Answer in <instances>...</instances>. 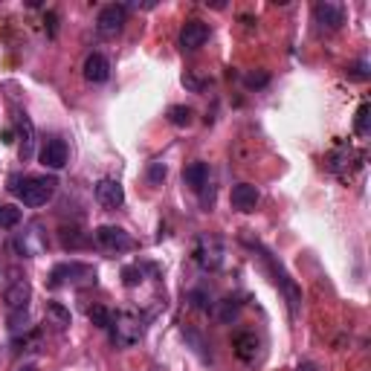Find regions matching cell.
<instances>
[{
  "instance_id": "1",
  "label": "cell",
  "mask_w": 371,
  "mask_h": 371,
  "mask_svg": "<svg viewBox=\"0 0 371 371\" xmlns=\"http://www.w3.org/2000/svg\"><path fill=\"white\" fill-rule=\"evenodd\" d=\"M15 195L21 198L24 206L29 209H38V206H46L53 198H55V189H58V180L53 174H38V177H12V186H9Z\"/></svg>"
},
{
  "instance_id": "2",
  "label": "cell",
  "mask_w": 371,
  "mask_h": 371,
  "mask_svg": "<svg viewBox=\"0 0 371 371\" xmlns=\"http://www.w3.org/2000/svg\"><path fill=\"white\" fill-rule=\"evenodd\" d=\"M145 316L139 313H131V311H119L114 313V319H110V343L119 345V348H131L137 345L142 336H145Z\"/></svg>"
},
{
  "instance_id": "3",
  "label": "cell",
  "mask_w": 371,
  "mask_h": 371,
  "mask_svg": "<svg viewBox=\"0 0 371 371\" xmlns=\"http://www.w3.org/2000/svg\"><path fill=\"white\" fill-rule=\"evenodd\" d=\"M255 250L261 252V261L267 264V270H270V276H273V282H276L279 287H282V293H284V299H287V308H290V316H299V308H302V290H299V284L287 276V270L273 258V252H267L264 247H258L255 244Z\"/></svg>"
},
{
  "instance_id": "4",
  "label": "cell",
  "mask_w": 371,
  "mask_h": 371,
  "mask_svg": "<svg viewBox=\"0 0 371 371\" xmlns=\"http://www.w3.org/2000/svg\"><path fill=\"white\" fill-rule=\"evenodd\" d=\"M96 284V267L82 261H64L55 264L50 273V287H85Z\"/></svg>"
},
{
  "instance_id": "5",
  "label": "cell",
  "mask_w": 371,
  "mask_h": 371,
  "mask_svg": "<svg viewBox=\"0 0 371 371\" xmlns=\"http://www.w3.org/2000/svg\"><path fill=\"white\" fill-rule=\"evenodd\" d=\"M96 244L107 252H125V250H134V238L128 235L122 227H114V223H102V227L93 230Z\"/></svg>"
},
{
  "instance_id": "6",
  "label": "cell",
  "mask_w": 371,
  "mask_h": 371,
  "mask_svg": "<svg viewBox=\"0 0 371 371\" xmlns=\"http://www.w3.org/2000/svg\"><path fill=\"white\" fill-rule=\"evenodd\" d=\"M128 24V6L125 3H107L99 18H96V32H99L102 38H114L122 32V26Z\"/></svg>"
},
{
  "instance_id": "7",
  "label": "cell",
  "mask_w": 371,
  "mask_h": 371,
  "mask_svg": "<svg viewBox=\"0 0 371 371\" xmlns=\"http://www.w3.org/2000/svg\"><path fill=\"white\" fill-rule=\"evenodd\" d=\"M313 24L322 32H336L345 24V6L334 3V0H322V3L313 6Z\"/></svg>"
},
{
  "instance_id": "8",
  "label": "cell",
  "mask_w": 371,
  "mask_h": 371,
  "mask_svg": "<svg viewBox=\"0 0 371 371\" xmlns=\"http://www.w3.org/2000/svg\"><path fill=\"white\" fill-rule=\"evenodd\" d=\"M195 261L203 270H218L223 264V244H221V238H212V235L198 238V244H195Z\"/></svg>"
},
{
  "instance_id": "9",
  "label": "cell",
  "mask_w": 371,
  "mask_h": 371,
  "mask_svg": "<svg viewBox=\"0 0 371 371\" xmlns=\"http://www.w3.org/2000/svg\"><path fill=\"white\" fill-rule=\"evenodd\" d=\"M325 166H328V171L340 174V177H351V166L354 169H363V154H357L354 148H345V145H340V148L331 151L325 157Z\"/></svg>"
},
{
  "instance_id": "10",
  "label": "cell",
  "mask_w": 371,
  "mask_h": 371,
  "mask_svg": "<svg viewBox=\"0 0 371 371\" xmlns=\"http://www.w3.org/2000/svg\"><path fill=\"white\" fill-rule=\"evenodd\" d=\"M93 195L99 200V206H105V209H119L125 203V189L119 180H114V177H102V180L93 186Z\"/></svg>"
},
{
  "instance_id": "11",
  "label": "cell",
  "mask_w": 371,
  "mask_h": 371,
  "mask_svg": "<svg viewBox=\"0 0 371 371\" xmlns=\"http://www.w3.org/2000/svg\"><path fill=\"white\" fill-rule=\"evenodd\" d=\"M3 302H6V313H26L29 311V302H32V284L29 282H12L3 293Z\"/></svg>"
},
{
  "instance_id": "12",
  "label": "cell",
  "mask_w": 371,
  "mask_h": 371,
  "mask_svg": "<svg viewBox=\"0 0 371 371\" xmlns=\"http://www.w3.org/2000/svg\"><path fill=\"white\" fill-rule=\"evenodd\" d=\"M41 163L46 169H53V171H61L64 166H67V159H70V148H67V142H64L61 137H50L44 142V148H41Z\"/></svg>"
},
{
  "instance_id": "13",
  "label": "cell",
  "mask_w": 371,
  "mask_h": 371,
  "mask_svg": "<svg viewBox=\"0 0 371 371\" xmlns=\"http://www.w3.org/2000/svg\"><path fill=\"white\" fill-rule=\"evenodd\" d=\"M209 24H203V21H186L183 24V29H180V50L183 53H195V50H200V46L209 41Z\"/></svg>"
},
{
  "instance_id": "14",
  "label": "cell",
  "mask_w": 371,
  "mask_h": 371,
  "mask_svg": "<svg viewBox=\"0 0 371 371\" xmlns=\"http://www.w3.org/2000/svg\"><path fill=\"white\" fill-rule=\"evenodd\" d=\"M15 125H18V131L24 137V145H21V163H26V159H32V154H35V125H32V119L24 114V110H15Z\"/></svg>"
},
{
  "instance_id": "15",
  "label": "cell",
  "mask_w": 371,
  "mask_h": 371,
  "mask_svg": "<svg viewBox=\"0 0 371 371\" xmlns=\"http://www.w3.org/2000/svg\"><path fill=\"white\" fill-rule=\"evenodd\" d=\"M230 200H232V206L238 209V212H252V209L258 206V200H261V191H258L252 183H238V186H232Z\"/></svg>"
},
{
  "instance_id": "16",
  "label": "cell",
  "mask_w": 371,
  "mask_h": 371,
  "mask_svg": "<svg viewBox=\"0 0 371 371\" xmlns=\"http://www.w3.org/2000/svg\"><path fill=\"white\" fill-rule=\"evenodd\" d=\"M85 78L93 85H102L110 78V61L102 55V53H90L85 58Z\"/></svg>"
},
{
  "instance_id": "17",
  "label": "cell",
  "mask_w": 371,
  "mask_h": 371,
  "mask_svg": "<svg viewBox=\"0 0 371 371\" xmlns=\"http://www.w3.org/2000/svg\"><path fill=\"white\" fill-rule=\"evenodd\" d=\"M232 348H235V354L244 363H252L258 357V348H261V343H258V336L252 331H241V334H235Z\"/></svg>"
},
{
  "instance_id": "18",
  "label": "cell",
  "mask_w": 371,
  "mask_h": 371,
  "mask_svg": "<svg viewBox=\"0 0 371 371\" xmlns=\"http://www.w3.org/2000/svg\"><path fill=\"white\" fill-rule=\"evenodd\" d=\"M44 247H46V238L41 235V227H38V223H32L29 232L18 238V250L24 252V258H35Z\"/></svg>"
},
{
  "instance_id": "19",
  "label": "cell",
  "mask_w": 371,
  "mask_h": 371,
  "mask_svg": "<svg viewBox=\"0 0 371 371\" xmlns=\"http://www.w3.org/2000/svg\"><path fill=\"white\" fill-rule=\"evenodd\" d=\"M183 183L189 189H195V191H200L209 183V166L203 163V159H195V163H189L183 169Z\"/></svg>"
},
{
  "instance_id": "20",
  "label": "cell",
  "mask_w": 371,
  "mask_h": 371,
  "mask_svg": "<svg viewBox=\"0 0 371 371\" xmlns=\"http://www.w3.org/2000/svg\"><path fill=\"white\" fill-rule=\"evenodd\" d=\"M166 117H169V122H171L174 128H189L191 122H195V110L186 107V105H171Z\"/></svg>"
},
{
  "instance_id": "21",
  "label": "cell",
  "mask_w": 371,
  "mask_h": 371,
  "mask_svg": "<svg viewBox=\"0 0 371 371\" xmlns=\"http://www.w3.org/2000/svg\"><path fill=\"white\" fill-rule=\"evenodd\" d=\"M368 131H371V105L363 102L357 107V119H354V134H357V137H368Z\"/></svg>"
},
{
  "instance_id": "22",
  "label": "cell",
  "mask_w": 371,
  "mask_h": 371,
  "mask_svg": "<svg viewBox=\"0 0 371 371\" xmlns=\"http://www.w3.org/2000/svg\"><path fill=\"white\" fill-rule=\"evenodd\" d=\"M87 319L93 322L96 328H102V331H107L110 328V319H114V313H110L105 304H93V308L87 311Z\"/></svg>"
},
{
  "instance_id": "23",
  "label": "cell",
  "mask_w": 371,
  "mask_h": 371,
  "mask_svg": "<svg viewBox=\"0 0 371 371\" xmlns=\"http://www.w3.org/2000/svg\"><path fill=\"white\" fill-rule=\"evenodd\" d=\"M46 313H50V316L55 319V325H58V328H67V325H70V322H73L70 311H67V308H64V304H61V302H50V304H46Z\"/></svg>"
},
{
  "instance_id": "24",
  "label": "cell",
  "mask_w": 371,
  "mask_h": 371,
  "mask_svg": "<svg viewBox=\"0 0 371 371\" xmlns=\"http://www.w3.org/2000/svg\"><path fill=\"white\" fill-rule=\"evenodd\" d=\"M21 223V209L18 206H0V227L3 230H12Z\"/></svg>"
},
{
  "instance_id": "25",
  "label": "cell",
  "mask_w": 371,
  "mask_h": 371,
  "mask_svg": "<svg viewBox=\"0 0 371 371\" xmlns=\"http://www.w3.org/2000/svg\"><path fill=\"white\" fill-rule=\"evenodd\" d=\"M238 313H241V302H238L235 296H227V299L221 302V311H218L221 322H232Z\"/></svg>"
},
{
  "instance_id": "26",
  "label": "cell",
  "mask_w": 371,
  "mask_h": 371,
  "mask_svg": "<svg viewBox=\"0 0 371 371\" xmlns=\"http://www.w3.org/2000/svg\"><path fill=\"white\" fill-rule=\"evenodd\" d=\"M189 302H191V308H198V311H212V299H209L206 290H191Z\"/></svg>"
},
{
  "instance_id": "27",
  "label": "cell",
  "mask_w": 371,
  "mask_h": 371,
  "mask_svg": "<svg viewBox=\"0 0 371 371\" xmlns=\"http://www.w3.org/2000/svg\"><path fill=\"white\" fill-rule=\"evenodd\" d=\"M345 76L354 78V82H365V78H368V64H365V61L348 64V67H345Z\"/></svg>"
},
{
  "instance_id": "28",
  "label": "cell",
  "mask_w": 371,
  "mask_h": 371,
  "mask_svg": "<svg viewBox=\"0 0 371 371\" xmlns=\"http://www.w3.org/2000/svg\"><path fill=\"white\" fill-rule=\"evenodd\" d=\"M122 282H125L128 287H137V284L142 282V267H139V264L125 267V270H122Z\"/></svg>"
},
{
  "instance_id": "29",
  "label": "cell",
  "mask_w": 371,
  "mask_h": 371,
  "mask_svg": "<svg viewBox=\"0 0 371 371\" xmlns=\"http://www.w3.org/2000/svg\"><path fill=\"white\" fill-rule=\"evenodd\" d=\"M244 85H247L250 90L267 87V85H270V76H267V73H247V76H244Z\"/></svg>"
},
{
  "instance_id": "30",
  "label": "cell",
  "mask_w": 371,
  "mask_h": 371,
  "mask_svg": "<svg viewBox=\"0 0 371 371\" xmlns=\"http://www.w3.org/2000/svg\"><path fill=\"white\" fill-rule=\"evenodd\" d=\"M166 174H169V169H166L163 163H151V166H148V183H151V186H159V183L166 180Z\"/></svg>"
},
{
  "instance_id": "31",
  "label": "cell",
  "mask_w": 371,
  "mask_h": 371,
  "mask_svg": "<svg viewBox=\"0 0 371 371\" xmlns=\"http://www.w3.org/2000/svg\"><path fill=\"white\" fill-rule=\"evenodd\" d=\"M183 85L191 90V93H200L203 87H206V82L203 78H198V76H191V73H183Z\"/></svg>"
},
{
  "instance_id": "32",
  "label": "cell",
  "mask_w": 371,
  "mask_h": 371,
  "mask_svg": "<svg viewBox=\"0 0 371 371\" xmlns=\"http://www.w3.org/2000/svg\"><path fill=\"white\" fill-rule=\"evenodd\" d=\"M183 336H186V340H189L191 345H195V351H198V354H203V348H206V345H203V340H200V336H198L195 331H183Z\"/></svg>"
},
{
  "instance_id": "33",
  "label": "cell",
  "mask_w": 371,
  "mask_h": 371,
  "mask_svg": "<svg viewBox=\"0 0 371 371\" xmlns=\"http://www.w3.org/2000/svg\"><path fill=\"white\" fill-rule=\"evenodd\" d=\"M296 371H319V368H316V363L304 360V363H299V368H296Z\"/></svg>"
},
{
  "instance_id": "34",
  "label": "cell",
  "mask_w": 371,
  "mask_h": 371,
  "mask_svg": "<svg viewBox=\"0 0 371 371\" xmlns=\"http://www.w3.org/2000/svg\"><path fill=\"white\" fill-rule=\"evenodd\" d=\"M18 371H35V365H32V363H26V365H21Z\"/></svg>"
}]
</instances>
